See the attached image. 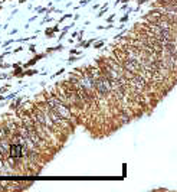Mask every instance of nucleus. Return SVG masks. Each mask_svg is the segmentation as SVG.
Returning a JSON list of instances; mask_svg holds the SVG:
<instances>
[{
	"label": "nucleus",
	"instance_id": "1",
	"mask_svg": "<svg viewBox=\"0 0 177 192\" xmlns=\"http://www.w3.org/2000/svg\"><path fill=\"white\" fill-rule=\"evenodd\" d=\"M49 106L52 107V110L59 114L62 118H71V111L62 104V100H58L55 97H50L49 98Z\"/></svg>",
	"mask_w": 177,
	"mask_h": 192
},
{
	"label": "nucleus",
	"instance_id": "2",
	"mask_svg": "<svg viewBox=\"0 0 177 192\" xmlns=\"http://www.w3.org/2000/svg\"><path fill=\"white\" fill-rule=\"evenodd\" d=\"M10 154H12V157L19 159V157L22 156V146H19V145H13V146L10 147Z\"/></svg>",
	"mask_w": 177,
	"mask_h": 192
}]
</instances>
